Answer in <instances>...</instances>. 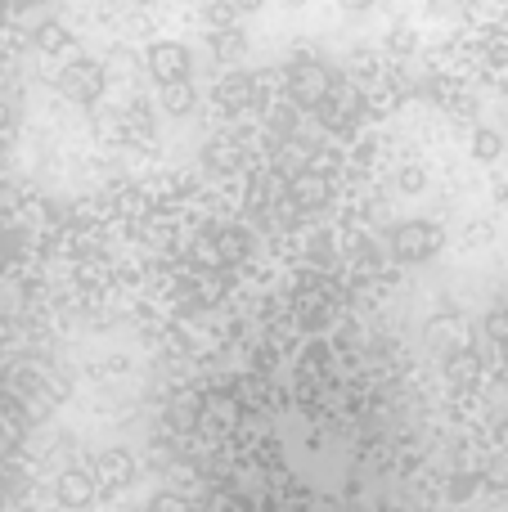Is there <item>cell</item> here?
I'll list each match as a JSON object with an SVG mask.
<instances>
[{"instance_id": "8fae6325", "label": "cell", "mask_w": 508, "mask_h": 512, "mask_svg": "<svg viewBox=\"0 0 508 512\" xmlns=\"http://www.w3.org/2000/svg\"><path fill=\"white\" fill-rule=\"evenodd\" d=\"M504 153V135L495 126H477L473 131V158L477 162H495Z\"/></svg>"}, {"instance_id": "e0dca14e", "label": "cell", "mask_w": 508, "mask_h": 512, "mask_svg": "<svg viewBox=\"0 0 508 512\" xmlns=\"http://www.w3.org/2000/svg\"><path fill=\"white\" fill-rule=\"evenodd\" d=\"M342 9H351V14H360V9H374V0H338Z\"/></svg>"}, {"instance_id": "7c38bea8", "label": "cell", "mask_w": 508, "mask_h": 512, "mask_svg": "<svg viewBox=\"0 0 508 512\" xmlns=\"http://www.w3.org/2000/svg\"><path fill=\"white\" fill-rule=\"evenodd\" d=\"M212 50L221 54V59H239V54L248 50V36H243L239 27H225V32H212Z\"/></svg>"}, {"instance_id": "9c48e42d", "label": "cell", "mask_w": 508, "mask_h": 512, "mask_svg": "<svg viewBox=\"0 0 508 512\" xmlns=\"http://www.w3.org/2000/svg\"><path fill=\"white\" fill-rule=\"evenodd\" d=\"M194 86H189V77L185 81H167L162 86V108L167 113H176V117H185V113H194Z\"/></svg>"}, {"instance_id": "7a4b0ae2", "label": "cell", "mask_w": 508, "mask_h": 512, "mask_svg": "<svg viewBox=\"0 0 508 512\" xmlns=\"http://www.w3.org/2000/svg\"><path fill=\"white\" fill-rule=\"evenodd\" d=\"M288 90H293V99L302 108H320L324 99L338 90V77H333L324 63H315V59H297L293 68H288Z\"/></svg>"}, {"instance_id": "30bf717a", "label": "cell", "mask_w": 508, "mask_h": 512, "mask_svg": "<svg viewBox=\"0 0 508 512\" xmlns=\"http://www.w3.org/2000/svg\"><path fill=\"white\" fill-rule=\"evenodd\" d=\"M36 45H41L45 54H63L72 45V32L63 23H54V18H45V23L36 27Z\"/></svg>"}, {"instance_id": "4fadbf2b", "label": "cell", "mask_w": 508, "mask_h": 512, "mask_svg": "<svg viewBox=\"0 0 508 512\" xmlns=\"http://www.w3.org/2000/svg\"><path fill=\"white\" fill-rule=\"evenodd\" d=\"M482 50H486V59H491L495 68H508V27H491L486 41H482Z\"/></svg>"}, {"instance_id": "3957f363", "label": "cell", "mask_w": 508, "mask_h": 512, "mask_svg": "<svg viewBox=\"0 0 508 512\" xmlns=\"http://www.w3.org/2000/svg\"><path fill=\"white\" fill-rule=\"evenodd\" d=\"M59 86H63V95L77 99V104H95V99L108 90V77H104V68H99L95 59H77V63L63 68Z\"/></svg>"}, {"instance_id": "2e32d148", "label": "cell", "mask_w": 508, "mask_h": 512, "mask_svg": "<svg viewBox=\"0 0 508 512\" xmlns=\"http://www.w3.org/2000/svg\"><path fill=\"white\" fill-rule=\"evenodd\" d=\"M230 5H234V9H239V14H257V9H261V5H266V0H230Z\"/></svg>"}, {"instance_id": "ba28073f", "label": "cell", "mask_w": 508, "mask_h": 512, "mask_svg": "<svg viewBox=\"0 0 508 512\" xmlns=\"http://www.w3.org/2000/svg\"><path fill=\"white\" fill-rule=\"evenodd\" d=\"M293 198H297V207H320V203H329V180H320V176H311V171H302V176L293 180Z\"/></svg>"}, {"instance_id": "8992f818", "label": "cell", "mask_w": 508, "mask_h": 512, "mask_svg": "<svg viewBox=\"0 0 508 512\" xmlns=\"http://www.w3.org/2000/svg\"><path fill=\"white\" fill-rule=\"evenodd\" d=\"M257 81H248V77H225L221 86H216V104H225L230 113H243V108H252L257 104Z\"/></svg>"}, {"instance_id": "277c9868", "label": "cell", "mask_w": 508, "mask_h": 512, "mask_svg": "<svg viewBox=\"0 0 508 512\" xmlns=\"http://www.w3.org/2000/svg\"><path fill=\"white\" fill-rule=\"evenodd\" d=\"M144 63H149V77L158 81V86L189 77V50L180 41H153L149 54H144Z\"/></svg>"}, {"instance_id": "5b68a950", "label": "cell", "mask_w": 508, "mask_h": 512, "mask_svg": "<svg viewBox=\"0 0 508 512\" xmlns=\"http://www.w3.org/2000/svg\"><path fill=\"white\" fill-rule=\"evenodd\" d=\"M54 495H59V508H90V499H95V472L86 468H68L59 472V486H54Z\"/></svg>"}, {"instance_id": "ffe728a7", "label": "cell", "mask_w": 508, "mask_h": 512, "mask_svg": "<svg viewBox=\"0 0 508 512\" xmlns=\"http://www.w3.org/2000/svg\"><path fill=\"white\" fill-rule=\"evenodd\" d=\"M504 99H508V77H504Z\"/></svg>"}, {"instance_id": "ac0fdd59", "label": "cell", "mask_w": 508, "mask_h": 512, "mask_svg": "<svg viewBox=\"0 0 508 512\" xmlns=\"http://www.w3.org/2000/svg\"><path fill=\"white\" fill-rule=\"evenodd\" d=\"M153 512H185V508H180V504H171V499H162V504L153 508Z\"/></svg>"}, {"instance_id": "6da1fadb", "label": "cell", "mask_w": 508, "mask_h": 512, "mask_svg": "<svg viewBox=\"0 0 508 512\" xmlns=\"http://www.w3.org/2000/svg\"><path fill=\"white\" fill-rule=\"evenodd\" d=\"M441 243H446L441 225L437 221H423V216L401 221L392 230V256H396V261H428V256L441 252Z\"/></svg>"}, {"instance_id": "9a60e30c", "label": "cell", "mask_w": 508, "mask_h": 512, "mask_svg": "<svg viewBox=\"0 0 508 512\" xmlns=\"http://www.w3.org/2000/svg\"><path fill=\"white\" fill-rule=\"evenodd\" d=\"M396 180H401L405 194H419L423 180H428V176H423V167H401V176H396Z\"/></svg>"}, {"instance_id": "52a82bcc", "label": "cell", "mask_w": 508, "mask_h": 512, "mask_svg": "<svg viewBox=\"0 0 508 512\" xmlns=\"http://www.w3.org/2000/svg\"><path fill=\"white\" fill-rule=\"evenodd\" d=\"M99 472H104V490H122V486H131L135 481V463H131V454L126 450L104 454V459H99Z\"/></svg>"}, {"instance_id": "d6986e66", "label": "cell", "mask_w": 508, "mask_h": 512, "mask_svg": "<svg viewBox=\"0 0 508 512\" xmlns=\"http://www.w3.org/2000/svg\"><path fill=\"white\" fill-rule=\"evenodd\" d=\"M288 5H293V9H302V5H306V0H288Z\"/></svg>"}, {"instance_id": "5bb4252c", "label": "cell", "mask_w": 508, "mask_h": 512, "mask_svg": "<svg viewBox=\"0 0 508 512\" xmlns=\"http://www.w3.org/2000/svg\"><path fill=\"white\" fill-rule=\"evenodd\" d=\"M207 23H212V32H225V27L239 23V9H234L230 0H212V5H207Z\"/></svg>"}]
</instances>
